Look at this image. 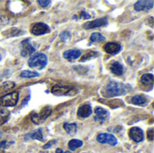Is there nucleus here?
<instances>
[{"mask_svg": "<svg viewBox=\"0 0 154 153\" xmlns=\"http://www.w3.org/2000/svg\"><path fill=\"white\" fill-rule=\"evenodd\" d=\"M132 91V87L128 84H124L116 81L108 82L102 89V96L106 98H112L119 96H124Z\"/></svg>", "mask_w": 154, "mask_h": 153, "instance_id": "obj_1", "label": "nucleus"}, {"mask_svg": "<svg viewBox=\"0 0 154 153\" xmlns=\"http://www.w3.org/2000/svg\"><path fill=\"white\" fill-rule=\"evenodd\" d=\"M48 63V58L44 53H35L28 60V66L32 69H43Z\"/></svg>", "mask_w": 154, "mask_h": 153, "instance_id": "obj_2", "label": "nucleus"}, {"mask_svg": "<svg viewBox=\"0 0 154 153\" xmlns=\"http://www.w3.org/2000/svg\"><path fill=\"white\" fill-rule=\"evenodd\" d=\"M76 87L69 84L57 83L51 87V94L55 96H67L75 94Z\"/></svg>", "mask_w": 154, "mask_h": 153, "instance_id": "obj_3", "label": "nucleus"}, {"mask_svg": "<svg viewBox=\"0 0 154 153\" xmlns=\"http://www.w3.org/2000/svg\"><path fill=\"white\" fill-rule=\"evenodd\" d=\"M52 113V109L51 106H47L42 108V110L40 111V113H35L32 112L31 114V119L32 121L35 124H40L42 122H44Z\"/></svg>", "mask_w": 154, "mask_h": 153, "instance_id": "obj_4", "label": "nucleus"}, {"mask_svg": "<svg viewBox=\"0 0 154 153\" xmlns=\"http://www.w3.org/2000/svg\"><path fill=\"white\" fill-rule=\"evenodd\" d=\"M18 98H19V93L17 91H14L1 97L0 105L3 106H14L18 102Z\"/></svg>", "mask_w": 154, "mask_h": 153, "instance_id": "obj_5", "label": "nucleus"}, {"mask_svg": "<svg viewBox=\"0 0 154 153\" xmlns=\"http://www.w3.org/2000/svg\"><path fill=\"white\" fill-rule=\"evenodd\" d=\"M30 32L35 36H40V35L49 33L51 32V29H50V26L44 23H36L31 26Z\"/></svg>", "mask_w": 154, "mask_h": 153, "instance_id": "obj_6", "label": "nucleus"}, {"mask_svg": "<svg viewBox=\"0 0 154 153\" xmlns=\"http://www.w3.org/2000/svg\"><path fill=\"white\" fill-rule=\"evenodd\" d=\"M97 141L102 144H109L111 146H116L118 143L116 137L112 133H99L97 136Z\"/></svg>", "mask_w": 154, "mask_h": 153, "instance_id": "obj_7", "label": "nucleus"}, {"mask_svg": "<svg viewBox=\"0 0 154 153\" xmlns=\"http://www.w3.org/2000/svg\"><path fill=\"white\" fill-rule=\"evenodd\" d=\"M108 24V19L107 18H98V19H95L93 21H89L83 24V28L86 30H89V29H94V28H98V27H102V26H106Z\"/></svg>", "mask_w": 154, "mask_h": 153, "instance_id": "obj_8", "label": "nucleus"}, {"mask_svg": "<svg viewBox=\"0 0 154 153\" xmlns=\"http://www.w3.org/2000/svg\"><path fill=\"white\" fill-rule=\"evenodd\" d=\"M129 137L131 140H133L134 142L139 143V142H142L143 140H144V134H143V132L141 128L139 127H132L130 130H129Z\"/></svg>", "mask_w": 154, "mask_h": 153, "instance_id": "obj_9", "label": "nucleus"}, {"mask_svg": "<svg viewBox=\"0 0 154 153\" xmlns=\"http://www.w3.org/2000/svg\"><path fill=\"white\" fill-rule=\"evenodd\" d=\"M35 52V48L30 43V39L27 38L21 42V55L23 57H27Z\"/></svg>", "mask_w": 154, "mask_h": 153, "instance_id": "obj_10", "label": "nucleus"}, {"mask_svg": "<svg viewBox=\"0 0 154 153\" xmlns=\"http://www.w3.org/2000/svg\"><path fill=\"white\" fill-rule=\"evenodd\" d=\"M109 118V113L107 110L102 108V107H96L95 109V117L94 120L99 124H104L107 119Z\"/></svg>", "mask_w": 154, "mask_h": 153, "instance_id": "obj_11", "label": "nucleus"}, {"mask_svg": "<svg viewBox=\"0 0 154 153\" xmlns=\"http://www.w3.org/2000/svg\"><path fill=\"white\" fill-rule=\"evenodd\" d=\"M153 7V1L152 0H141L137 1L134 4V10L137 12L142 11H148Z\"/></svg>", "mask_w": 154, "mask_h": 153, "instance_id": "obj_12", "label": "nucleus"}, {"mask_svg": "<svg viewBox=\"0 0 154 153\" xmlns=\"http://www.w3.org/2000/svg\"><path fill=\"white\" fill-rule=\"evenodd\" d=\"M104 50L108 54L116 55L122 50V46L117 42H107L104 46Z\"/></svg>", "mask_w": 154, "mask_h": 153, "instance_id": "obj_13", "label": "nucleus"}, {"mask_svg": "<svg viewBox=\"0 0 154 153\" xmlns=\"http://www.w3.org/2000/svg\"><path fill=\"white\" fill-rule=\"evenodd\" d=\"M91 114H92V106L88 104L80 106L77 113L78 116L80 118H88L91 115Z\"/></svg>", "mask_w": 154, "mask_h": 153, "instance_id": "obj_14", "label": "nucleus"}, {"mask_svg": "<svg viewBox=\"0 0 154 153\" xmlns=\"http://www.w3.org/2000/svg\"><path fill=\"white\" fill-rule=\"evenodd\" d=\"M81 56V51L78 49H72V50H68L66 51L63 52V57L64 59L68 60H75L77 59H79Z\"/></svg>", "mask_w": 154, "mask_h": 153, "instance_id": "obj_15", "label": "nucleus"}, {"mask_svg": "<svg viewBox=\"0 0 154 153\" xmlns=\"http://www.w3.org/2000/svg\"><path fill=\"white\" fill-rule=\"evenodd\" d=\"M109 69L116 76H122L124 74V66L119 61H112Z\"/></svg>", "mask_w": 154, "mask_h": 153, "instance_id": "obj_16", "label": "nucleus"}, {"mask_svg": "<svg viewBox=\"0 0 154 153\" xmlns=\"http://www.w3.org/2000/svg\"><path fill=\"white\" fill-rule=\"evenodd\" d=\"M3 36L9 38V37H16V36H21L23 34V31L16 28V27H11L10 29H7L2 32Z\"/></svg>", "mask_w": 154, "mask_h": 153, "instance_id": "obj_17", "label": "nucleus"}, {"mask_svg": "<svg viewBox=\"0 0 154 153\" xmlns=\"http://www.w3.org/2000/svg\"><path fill=\"white\" fill-rule=\"evenodd\" d=\"M24 140H37V141H43V134H42V130L40 128L38 130L33 131L32 133H27L24 136Z\"/></svg>", "mask_w": 154, "mask_h": 153, "instance_id": "obj_18", "label": "nucleus"}, {"mask_svg": "<svg viewBox=\"0 0 154 153\" xmlns=\"http://www.w3.org/2000/svg\"><path fill=\"white\" fill-rule=\"evenodd\" d=\"M131 103L134 104V105H135V106H146L148 104V99L143 95H136V96H134L132 97Z\"/></svg>", "mask_w": 154, "mask_h": 153, "instance_id": "obj_19", "label": "nucleus"}, {"mask_svg": "<svg viewBox=\"0 0 154 153\" xmlns=\"http://www.w3.org/2000/svg\"><path fill=\"white\" fill-rule=\"evenodd\" d=\"M77 124L73 123V124H69V123H65L63 124V128L65 130V132L69 134V135H74L77 133L78 127H77Z\"/></svg>", "mask_w": 154, "mask_h": 153, "instance_id": "obj_20", "label": "nucleus"}, {"mask_svg": "<svg viewBox=\"0 0 154 153\" xmlns=\"http://www.w3.org/2000/svg\"><path fill=\"white\" fill-rule=\"evenodd\" d=\"M141 82L144 86H151L152 87L153 85V75L152 74H144L141 78Z\"/></svg>", "mask_w": 154, "mask_h": 153, "instance_id": "obj_21", "label": "nucleus"}, {"mask_svg": "<svg viewBox=\"0 0 154 153\" xmlns=\"http://www.w3.org/2000/svg\"><path fill=\"white\" fill-rule=\"evenodd\" d=\"M83 146V142L78 139H72L69 142V149L71 151H75L77 149Z\"/></svg>", "mask_w": 154, "mask_h": 153, "instance_id": "obj_22", "label": "nucleus"}, {"mask_svg": "<svg viewBox=\"0 0 154 153\" xmlns=\"http://www.w3.org/2000/svg\"><path fill=\"white\" fill-rule=\"evenodd\" d=\"M99 56V52L97 51H89L88 53H86L85 55H83L80 59V62H85V61H88L89 60H92V59H95L97 57Z\"/></svg>", "mask_w": 154, "mask_h": 153, "instance_id": "obj_23", "label": "nucleus"}, {"mask_svg": "<svg viewBox=\"0 0 154 153\" xmlns=\"http://www.w3.org/2000/svg\"><path fill=\"white\" fill-rule=\"evenodd\" d=\"M39 73L38 72H34V71H30V70H23L20 73L19 77L23 78H36L39 77Z\"/></svg>", "mask_w": 154, "mask_h": 153, "instance_id": "obj_24", "label": "nucleus"}, {"mask_svg": "<svg viewBox=\"0 0 154 153\" xmlns=\"http://www.w3.org/2000/svg\"><path fill=\"white\" fill-rule=\"evenodd\" d=\"M9 115H10V114L5 108L0 107V124H5L8 120Z\"/></svg>", "mask_w": 154, "mask_h": 153, "instance_id": "obj_25", "label": "nucleus"}, {"mask_svg": "<svg viewBox=\"0 0 154 153\" xmlns=\"http://www.w3.org/2000/svg\"><path fill=\"white\" fill-rule=\"evenodd\" d=\"M90 41H91V42L104 41H106V37L104 35H102L100 32H93L90 36Z\"/></svg>", "mask_w": 154, "mask_h": 153, "instance_id": "obj_26", "label": "nucleus"}, {"mask_svg": "<svg viewBox=\"0 0 154 153\" xmlns=\"http://www.w3.org/2000/svg\"><path fill=\"white\" fill-rule=\"evenodd\" d=\"M60 39L64 42L69 41L71 39V34L69 31H63L60 33Z\"/></svg>", "mask_w": 154, "mask_h": 153, "instance_id": "obj_27", "label": "nucleus"}, {"mask_svg": "<svg viewBox=\"0 0 154 153\" xmlns=\"http://www.w3.org/2000/svg\"><path fill=\"white\" fill-rule=\"evenodd\" d=\"M14 86H15V84L14 82H5L0 87V89H1V91H5V90H9L11 88H13Z\"/></svg>", "mask_w": 154, "mask_h": 153, "instance_id": "obj_28", "label": "nucleus"}, {"mask_svg": "<svg viewBox=\"0 0 154 153\" xmlns=\"http://www.w3.org/2000/svg\"><path fill=\"white\" fill-rule=\"evenodd\" d=\"M9 23V18L3 14H0V25H5Z\"/></svg>", "mask_w": 154, "mask_h": 153, "instance_id": "obj_29", "label": "nucleus"}, {"mask_svg": "<svg viewBox=\"0 0 154 153\" xmlns=\"http://www.w3.org/2000/svg\"><path fill=\"white\" fill-rule=\"evenodd\" d=\"M147 139L150 141V142H152L154 139V130L153 128H151L148 130L147 132Z\"/></svg>", "mask_w": 154, "mask_h": 153, "instance_id": "obj_30", "label": "nucleus"}, {"mask_svg": "<svg viewBox=\"0 0 154 153\" xmlns=\"http://www.w3.org/2000/svg\"><path fill=\"white\" fill-rule=\"evenodd\" d=\"M51 1H50V0H47V1H45V0H38V4L42 7H47V6H49L51 5Z\"/></svg>", "mask_w": 154, "mask_h": 153, "instance_id": "obj_31", "label": "nucleus"}, {"mask_svg": "<svg viewBox=\"0 0 154 153\" xmlns=\"http://www.w3.org/2000/svg\"><path fill=\"white\" fill-rule=\"evenodd\" d=\"M80 18H83V19H90L91 16H90V14H88L87 12L81 11V12H80Z\"/></svg>", "mask_w": 154, "mask_h": 153, "instance_id": "obj_32", "label": "nucleus"}, {"mask_svg": "<svg viewBox=\"0 0 154 153\" xmlns=\"http://www.w3.org/2000/svg\"><path fill=\"white\" fill-rule=\"evenodd\" d=\"M56 143V141H50L48 143H46L44 146H43V149L44 150H48V149H50L53 144H55Z\"/></svg>", "mask_w": 154, "mask_h": 153, "instance_id": "obj_33", "label": "nucleus"}, {"mask_svg": "<svg viewBox=\"0 0 154 153\" xmlns=\"http://www.w3.org/2000/svg\"><path fill=\"white\" fill-rule=\"evenodd\" d=\"M7 148V142L6 141H3L0 142V150H5Z\"/></svg>", "mask_w": 154, "mask_h": 153, "instance_id": "obj_34", "label": "nucleus"}, {"mask_svg": "<svg viewBox=\"0 0 154 153\" xmlns=\"http://www.w3.org/2000/svg\"><path fill=\"white\" fill-rule=\"evenodd\" d=\"M29 100H30V94L28 95V97L26 98V100H25V101H24V100L23 101V103H22V107L25 106V105H26V104L28 103V101H29Z\"/></svg>", "mask_w": 154, "mask_h": 153, "instance_id": "obj_35", "label": "nucleus"}, {"mask_svg": "<svg viewBox=\"0 0 154 153\" xmlns=\"http://www.w3.org/2000/svg\"><path fill=\"white\" fill-rule=\"evenodd\" d=\"M148 23L150 24V26H151V27H153V18H152V17H150V18H149V22H148Z\"/></svg>", "mask_w": 154, "mask_h": 153, "instance_id": "obj_36", "label": "nucleus"}, {"mask_svg": "<svg viewBox=\"0 0 154 153\" xmlns=\"http://www.w3.org/2000/svg\"><path fill=\"white\" fill-rule=\"evenodd\" d=\"M55 153H63V151H62L61 149L58 148V149H56V151H55Z\"/></svg>", "mask_w": 154, "mask_h": 153, "instance_id": "obj_37", "label": "nucleus"}, {"mask_svg": "<svg viewBox=\"0 0 154 153\" xmlns=\"http://www.w3.org/2000/svg\"><path fill=\"white\" fill-rule=\"evenodd\" d=\"M2 60V55L0 54V60Z\"/></svg>", "mask_w": 154, "mask_h": 153, "instance_id": "obj_38", "label": "nucleus"}, {"mask_svg": "<svg viewBox=\"0 0 154 153\" xmlns=\"http://www.w3.org/2000/svg\"><path fill=\"white\" fill-rule=\"evenodd\" d=\"M63 153H70L69 151H65V152H63Z\"/></svg>", "mask_w": 154, "mask_h": 153, "instance_id": "obj_39", "label": "nucleus"}]
</instances>
